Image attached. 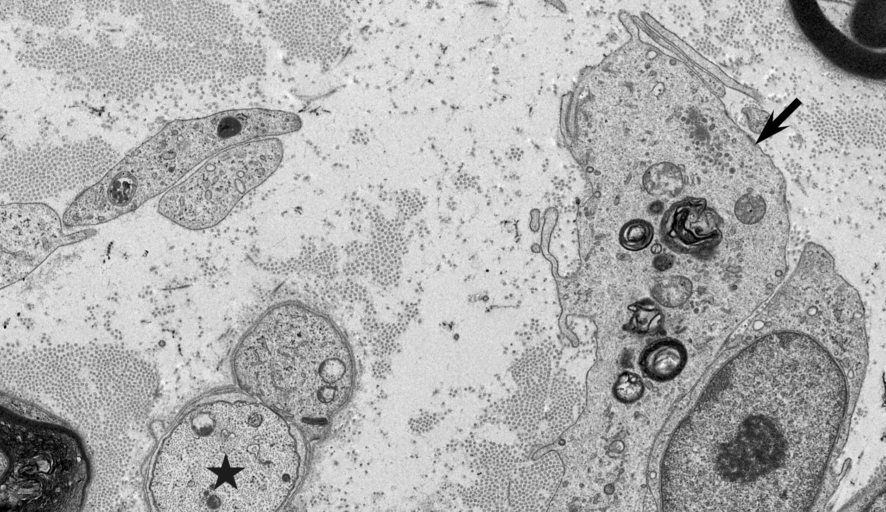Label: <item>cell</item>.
I'll list each match as a JSON object with an SVG mask.
<instances>
[{
    "label": "cell",
    "mask_w": 886,
    "mask_h": 512,
    "mask_svg": "<svg viewBox=\"0 0 886 512\" xmlns=\"http://www.w3.org/2000/svg\"><path fill=\"white\" fill-rule=\"evenodd\" d=\"M678 424L660 512H813L864 370L866 343L834 316L779 300Z\"/></svg>",
    "instance_id": "cell-1"
},
{
    "label": "cell",
    "mask_w": 886,
    "mask_h": 512,
    "mask_svg": "<svg viewBox=\"0 0 886 512\" xmlns=\"http://www.w3.org/2000/svg\"><path fill=\"white\" fill-rule=\"evenodd\" d=\"M299 463L280 413L246 393H220L179 417L156 453L149 489L159 512H276Z\"/></svg>",
    "instance_id": "cell-2"
},
{
    "label": "cell",
    "mask_w": 886,
    "mask_h": 512,
    "mask_svg": "<svg viewBox=\"0 0 886 512\" xmlns=\"http://www.w3.org/2000/svg\"><path fill=\"white\" fill-rule=\"evenodd\" d=\"M244 393L278 413L324 420L350 398L352 349L326 315L298 302L277 303L245 332L232 357Z\"/></svg>",
    "instance_id": "cell-3"
},
{
    "label": "cell",
    "mask_w": 886,
    "mask_h": 512,
    "mask_svg": "<svg viewBox=\"0 0 886 512\" xmlns=\"http://www.w3.org/2000/svg\"><path fill=\"white\" fill-rule=\"evenodd\" d=\"M301 127L297 114L265 108L172 121L79 194L74 210L87 226L109 222L166 193L197 165L229 148Z\"/></svg>",
    "instance_id": "cell-4"
},
{
    "label": "cell",
    "mask_w": 886,
    "mask_h": 512,
    "mask_svg": "<svg viewBox=\"0 0 886 512\" xmlns=\"http://www.w3.org/2000/svg\"><path fill=\"white\" fill-rule=\"evenodd\" d=\"M2 512H70L84 479L76 442L60 427L2 412Z\"/></svg>",
    "instance_id": "cell-5"
},
{
    "label": "cell",
    "mask_w": 886,
    "mask_h": 512,
    "mask_svg": "<svg viewBox=\"0 0 886 512\" xmlns=\"http://www.w3.org/2000/svg\"><path fill=\"white\" fill-rule=\"evenodd\" d=\"M283 154L276 137L229 148L164 193L158 211L187 229L210 228L278 169Z\"/></svg>",
    "instance_id": "cell-6"
},
{
    "label": "cell",
    "mask_w": 886,
    "mask_h": 512,
    "mask_svg": "<svg viewBox=\"0 0 886 512\" xmlns=\"http://www.w3.org/2000/svg\"><path fill=\"white\" fill-rule=\"evenodd\" d=\"M58 214L43 203L1 207V285L30 274L58 247L90 236V230L65 234Z\"/></svg>",
    "instance_id": "cell-7"
},
{
    "label": "cell",
    "mask_w": 886,
    "mask_h": 512,
    "mask_svg": "<svg viewBox=\"0 0 886 512\" xmlns=\"http://www.w3.org/2000/svg\"><path fill=\"white\" fill-rule=\"evenodd\" d=\"M687 350L679 340L659 339L647 346L639 356L642 373L657 382L675 379L685 368Z\"/></svg>",
    "instance_id": "cell-8"
},
{
    "label": "cell",
    "mask_w": 886,
    "mask_h": 512,
    "mask_svg": "<svg viewBox=\"0 0 886 512\" xmlns=\"http://www.w3.org/2000/svg\"><path fill=\"white\" fill-rule=\"evenodd\" d=\"M632 316L630 330L635 333L647 334L657 332L664 321L662 310L652 300L644 299L630 307Z\"/></svg>",
    "instance_id": "cell-9"
},
{
    "label": "cell",
    "mask_w": 886,
    "mask_h": 512,
    "mask_svg": "<svg viewBox=\"0 0 886 512\" xmlns=\"http://www.w3.org/2000/svg\"><path fill=\"white\" fill-rule=\"evenodd\" d=\"M653 226L642 219L627 222L620 231V244L629 251L645 249L653 240Z\"/></svg>",
    "instance_id": "cell-10"
},
{
    "label": "cell",
    "mask_w": 886,
    "mask_h": 512,
    "mask_svg": "<svg viewBox=\"0 0 886 512\" xmlns=\"http://www.w3.org/2000/svg\"><path fill=\"white\" fill-rule=\"evenodd\" d=\"M615 398L625 404L634 403L644 393V384L636 373L625 371L619 375L613 386Z\"/></svg>",
    "instance_id": "cell-11"
},
{
    "label": "cell",
    "mask_w": 886,
    "mask_h": 512,
    "mask_svg": "<svg viewBox=\"0 0 886 512\" xmlns=\"http://www.w3.org/2000/svg\"><path fill=\"white\" fill-rule=\"evenodd\" d=\"M859 512H885V492L880 490L874 495Z\"/></svg>",
    "instance_id": "cell-12"
},
{
    "label": "cell",
    "mask_w": 886,
    "mask_h": 512,
    "mask_svg": "<svg viewBox=\"0 0 886 512\" xmlns=\"http://www.w3.org/2000/svg\"><path fill=\"white\" fill-rule=\"evenodd\" d=\"M644 512H657L655 500L650 494L645 497Z\"/></svg>",
    "instance_id": "cell-13"
}]
</instances>
